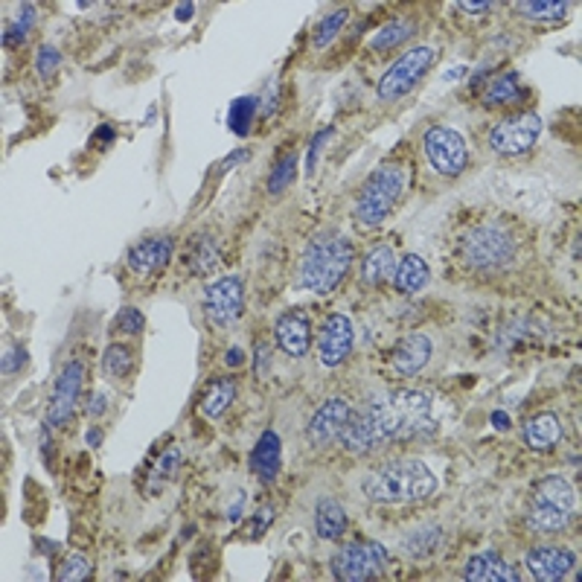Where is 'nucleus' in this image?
Listing matches in <instances>:
<instances>
[{
    "label": "nucleus",
    "instance_id": "nucleus-1",
    "mask_svg": "<svg viewBox=\"0 0 582 582\" xmlns=\"http://www.w3.org/2000/svg\"><path fill=\"white\" fill-rule=\"evenodd\" d=\"M396 437H408V425L394 408L390 396L367 399L359 411H350L347 423L338 432L341 449L350 454H370Z\"/></svg>",
    "mask_w": 582,
    "mask_h": 582
},
{
    "label": "nucleus",
    "instance_id": "nucleus-2",
    "mask_svg": "<svg viewBox=\"0 0 582 582\" xmlns=\"http://www.w3.org/2000/svg\"><path fill=\"white\" fill-rule=\"evenodd\" d=\"M437 475L423 460H390L361 480V492L373 504H416L434 496Z\"/></svg>",
    "mask_w": 582,
    "mask_h": 582
},
{
    "label": "nucleus",
    "instance_id": "nucleus-3",
    "mask_svg": "<svg viewBox=\"0 0 582 582\" xmlns=\"http://www.w3.org/2000/svg\"><path fill=\"white\" fill-rule=\"evenodd\" d=\"M352 259H356V248H352L347 236L318 233L314 239H309V245L300 257L297 286L303 291H312V295H329L347 277Z\"/></svg>",
    "mask_w": 582,
    "mask_h": 582
},
{
    "label": "nucleus",
    "instance_id": "nucleus-4",
    "mask_svg": "<svg viewBox=\"0 0 582 582\" xmlns=\"http://www.w3.org/2000/svg\"><path fill=\"white\" fill-rule=\"evenodd\" d=\"M405 186H408V172H405V167H399V163L378 167L361 186V196L356 201V219L367 227L382 224L390 216V210L396 207V201L402 198Z\"/></svg>",
    "mask_w": 582,
    "mask_h": 582
},
{
    "label": "nucleus",
    "instance_id": "nucleus-5",
    "mask_svg": "<svg viewBox=\"0 0 582 582\" xmlns=\"http://www.w3.org/2000/svg\"><path fill=\"white\" fill-rule=\"evenodd\" d=\"M460 254L475 271H501L515 257V239L501 224H480L466 233Z\"/></svg>",
    "mask_w": 582,
    "mask_h": 582
},
{
    "label": "nucleus",
    "instance_id": "nucleus-6",
    "mask_svg": "<svg viewBox=\"0 0 582 582\" xmlns=\"http://www.w3.org/2000/svg\"><path fill=\"white\" fill-rule=\"evenodd\" d=\"M434 59H437L434 47H414L405 56H399L394 61V68L378 79V99L382 103H396L405 94H411L420 85L423 76L432 70Z\"/></svg>",
    "mask_w": 582,
    "mask_h": 582
},
{
    "label": "nucleus",
    "instance_id": "nucleus-7",
    "mask_svg": "<svg viewBox=\"0 0 582 582\" xmlns=\"http://www.w3.org/2000/svg\"><path fill=\"white\" fill-rule=\"evenodd\" d=\"M387 550L376 541H350L332 556V577L341 582H367L385 571Z\"/></svg>",
    "mask_w": 582,
    "mask_h": 582
},
{
    "label": "nucleus",
    "instance_id": "nucleus-8",
    "mask_svg": "<svg viewBox=\"0 0 582 582\" xmlns=\"http://www.w3.org/2000/svg\"><path fill=\"white\" fill-rule=\"evenodd\" d=\"M541 134V117L533 111H522V114H513V117H504L501 123L492 125L489 132V149L496 155L504 158H515V155H524L536 146Z\"/></svg>",
    "mask_w": 582,
    "mask_h": 582
},
{
    "label": "nucleus",
    "instance_id": "nucleus-9",
    "mask_svg": "<svg viewBox=\"0 0 582 582\" xmlns=\"http://www.w3.org/2000/svg\"><path fill=\"white\" fill-rule=\"evenodd\" d=\"M423 149L428 163L442 175V178H458L463 175L466 163H469V151H466L463 137L449 129V125H434L423 137Z\"/></svg>",
    "mask_w": 582,
    "mask_h": 582
},
{
    "label": "nucleus",
    "instance_id": "nucleus-10",
    "mask_svg": "<svg viewBox=\"0 0 582 582\" xmlns=\"http://www.w3.org/2000/svg\"><path fill=\"white\" fill-rule=\"evenodd\" d=\"M82 382H85V361L79 359L68 361V367L56 378L53 396L47 402V428H65L70 423L76 399L82 394Z\"/></svg>",
    "mask_w": 582,
    "mask_h": 582
},
{
    "label": "nucleus",
    "instance_id": "nucleus-11",
    "mask_svg": "<svg viewBox=\"0 0 582 582\" xmlns=\"http://www.w3.org/2000/svg\"><path fill=\"white\" fill-rule=\"evenodd\" d=\"M245 309V286L239 277H222L205 295V312L213 326H233Z\"/></svg>",
    "mask_w": 582,
    "mask_h": 582
},
{
    "label": "nucleus",
    "instance_id": "nucleus-12",
    "mask_svg": "<svg viewBox=\"0 0 582 582\" xmlns=\"http://www.w3.org/2000/svg\"><path fill=\"white\" fill-rule=\"evenodd\" d=\"M352 352V323L347 314H329L318 338V356L323 367H341Z\"/></svg>",
    "mask_w": 582,
    "mask_h": 582
},
{
    "label": "nucleus",
    "instance_id": "nucleus-13",
    "mask_svg": "<svg viewBox=\"0 0 582 582\" xmlns=\"http://www.w3.org/2000/svg\"><path fill=\"white\" fill-rule=\"evenodd\" d=\"M577 556L574 550L559 545H536L527 553V571L539 582H559L574 571Z\"/></svg>",
    "mask_w": 582,
    "mask_h": 582
},
{
    "label": "nucleus",
    "instance_id": "nucleus-14",
    "mask_svg": "<svg viewBox=\"0 0 582 582\" xmlns=\"http://www.w3.org/2000/svg\"><path fill=\"white\" fill-rule=\"evenodd\" d=\"M274 338L280 350L291 359H303L312 347V323L306 318V312L288 309L283 312L274 323Z\"/></svg>",
    "mask_w": 582,
    "mask_h": 582
},
{
    "label": "nucleus",
    "instance_id": "nucleus-15",
    "mask_svg": "<svg viewBox=\"0 0 582 582\" xmlns=\"http://www.w3.org/2000/svg\"><path fill=\"white\" fill-rule=\"evenodd\" d=\"M350 411L352 408L344 399H326L321 408L312 414V420L306 425V442H309V446L323 449L332 440H338V432H341V425L347 423Z\"/></svg>",
    "mask_w": 582,
    "mask_h": 582
},
{
    "label": "nucleus",
    "instance_id": "nucleus-16",
    "mask_svg": "<svg viewBox=\"0 0 582 582\" xmlns=\"http://www.w3.org/2000/svg\"><path fill=\"white\" fill-rule=\"evenodd\" d=\"M574 513L559 507V504H553L548 498H541L533 492V498H530V507H527V527L533 530V533H545V536H556V533H565L568 524H571Z\"/></svg>",
    "mask_w": 582,
    "mask_h": 582
},
{
    "label": "nucleus",
    "instance_id": "nucleus-17",
    "mask_svg": "<svg viewBox=\"0 0 582 582\" xmlns=\"http://www.w3.org/2000/svg\"><path fill=\"white\" fill-rule=\"evenodd\" d=\"M250 469L254 475L262 480V484H271L280 475V466H283V442H280V434L277 432H265L257 446L250 449Z\"/></svg>",
    "mask_w": 582,
    "mask_h": 582
},
{
    "label": "nucleus",
    "instance_id": "nucleus-18",
    "mask_svg": "<svg viewBox=\"0 0 582 582\" xmlns=\"http://www.w3.org/2000/svg\"><path fill=\"white\" fill-rule=\"evenodd\" d=\"M432 352H434V347L428 335H423V332L405 335L394 350V367L402 376H416L428 361H432Z\"/></svg>",
    "mask_w": 582,
    "mask_h": 582
},
{
    "label": "nucleus",
    "instance_id": "nucleus-19",
    "mask_svg": "<svg viewBox=\"0 0 582 582\" xmlns=\"http://www.w3.org/2000/svg\"><path fill=\"white\" fill-rule=\"evenodd\" d=\"M172 259V239L169 236H155V239H143L129 250V265L141 274H151L167 268Z\"/></svg>",
    "mask_w": 582,
    "mask_h": 582
},
{
    "label": "nucleus",
    "instance_id": "nucleus-20",
    "mask_svg": "<svg viewBox=\"0 0 582 582\" xmlns=\"http://www.w3.org/2000/svg\"><path fill=\"white\" fill-rule=\"evenodd\" d=\"M463 579H469V582H515L518 571L513 565L504 562L496 550H484L466 562Z\"/></svg>",
    "mask_w": 582,
    "mask_h": 582
},
{
    "label": "nucleus",
    "instance_id": "nucleus-21",
    "mask_svg": "<svg viewBox=\"0 0 582 582\" xmlns=\"http://www.w3.org/2000/svg\"><path fill=\"white\" fill-rule=\"evenodd\" d=\"M562 440V425L553 414H536L524 423V442L533 451H548Z\"/></svg>",
    "mask_w": 582,
    "mask_h": 582
},
{
    "label": "nucleus",
    "instance_id": "nucleus-22",
    "mask_svg": "<svg viewBox=\"0 0 582 582\" xmlns=\"http://www.w3.org/2000/svg\"><path fill=\"white\" fill-rule=\"evenodd\" d=\"M314 530L323 541H338L347 533V513L335 498H321L314 507Z\"/></svg>",
    "mask_w": 582,
    "mask_h": 582
},
{
    "label": "nucleus",
    "instance_id": "nucleus-23",
    "mask_svg": "<svg viewBox=\"0 0 582 582\" xmlns=\"http://www.w3.org/2000/svg\"><path fill=\"white\" fill-rule=\"evenodd\" d=\"M432 280V271H428V265L423 257L416 254H408L394 271V286L399 295H416V291H423Z\"/></svg>",
    "mask_w": 582,
    "mask_h": 582
},
{
    "label": "nucleus",
    "instance_id": "nucleus-24",
    "mask_svg": "<svg viewBox=\"0 0 582 582\" xmlns=\"http://www.w3.org/2000/svg\"><path fill=\"white\" fill-rule=\"evenodd\" d=\"M524 96V87H522V76L515 70L498 76V79H492L487 94H484V105L487 108H498V105H507V103H518V99Z\"/></svg>",
    "mask_w": 582,
    "mask_h": 582
},
{
    "label": "nucleus",
    "instance_id": "nucleus-25",
    "mask_svg": "<svg viewBox=\"0 0 582 582\" xmlns=\"http://www.w3.org/2000/svg\"><path fill=\"white\" fill-rule=\"evenodd\" d=\"M396 271V262H394V248L390 245H378L373 248L370 254L364 259V283L370 286H382L387 283L390 277Z\"/></svg>",
    "mask_w": 582,
    "mask_h": 582
},
{
    "label": "nucleus",
    "instance_id": "nucleus-26",
    "mask_svg": "<svg viewBox=\"0 0 582 582\" xmlns=\"http://www.w3.org/2000/svg\"><path fill=\"white\" fill-rule=\"evenodd\" d=\"M233 396H236V382H233V378H219V382L210 385L205 399H201V414H205L207 420H219V416L231 408Z\"/></svg>",
    "mask_w": 582,
    "mask_h": 582
},
{
    "label": "nucleus",
    "instance_id": "nucleus-27",
    "mask_svg": "<svg viewBox=\"0 0 582 582\" xmlns=\"http://www.w3.org/2000/svg\"><path fill=\"white\" fill-rule=\"evenodd\" d=\"M414 30H416L414 21H405V18L390 21V23H385V27L370 38V47L376 50V53H387V50H394V47L408 41V38L414 35Z\"/></svg>",
    "mask_w": 582,
    "mask_h": 582
},
{
    "label": "nucleus",
    "instance_id": "nucleus-28",
    "mask_svg": "<svg viewBox=\"0 0 582 582\" xmlns=\"http://www.w3.org/2000/svg\"><path fill=\"white\" fill-rule=\"evenodd\" d=\"M254 114H257V96L236 99L231 111H227V125L233 129V134H248L250 125H254Z\"/></svg>",
    "mask_w": 582,
    "mask_h": 582
},
{
    "label": "nucleus",
    "instance_id": "nucleus-29",
    "mask_svg": "<svg viewBox=\"0 0 582 582\" xmlns=\"http://www.w3.org/2000/svg\"><path fill=\"white\" fill-rule=\"evenodd\" d=\"M515 12L533 21H559L571 12V4H565V0H559V4H533V0H527V4H515Z\"/></svg>",
    "mask_w": 582,
    "mask_h": 582
},
{
    "label": "nucleus",
    "instance_id": "nucleus-30",
    "mask_svg": "<svg viewBox=\"0 0 582 582\" xmlns=\"http://www.w3.org/2000/svg\"><path fill=\"white\" fill-rule=\"evenodd\" d=\"M132 361H134V356H132L129 347L111 344V347L103 352V373L111 376V378H123V376H129Z\"/></svg>",
    "mask_w": 582,
    "mask_h": 582
},
{
    "label": "nucleus",
    "instance_id": "nucleus-31",
    "mask_svg": "<svg viewBox=\"0 0 582 582\" xmlns=\"http://www.w3.org/2000/svg\"><path fill=\"white\" fill-rule=\"evenodd\" d=\"M295 169H297V155H295V151H288V155H283L280 160H277L274 172L268 175V193L280 196L283 189L295 181Z\"/></svg>",
    "mask_w": 582,
    "mask_h": 582
},
{
    "label": "nucleus",
    "instance_id": "nucleus-32",
    "mask_svg": "<svg viewBox=\"0 0 582 582\" xmlns=\"http://www.w3.org/2000/svg\"><path fill=\"white\" fill-rule=\"evenodd\" d=\"M350 12L347 9H338V12H329L326 18L318 21V27H314V47H326L329 41H335V35L341 32V27L347 23Z\"/></svg>",
    "mask_w": 582,
    "mask_h": 582
},
{
    "label": "nucleus",
    "instance_id": "nucleus-33",
    "mask_svg": "<svg viewBox=\"0 0 582 582\" xmlns=\"http://www.w3.org/2000/svg\"><path fill=\"white\" fill-rule=\"evenodd\" d=\"M35 21H38V9L35 6H21V15L15 21V27H6V32H4V44L6 47H18L23 38L30 35V30L35 27Z\"/></svg>",
    "mask_w": 582,
    "mask_h": 582
},
{
    "label": "nucleus",
    "instance_id": "nucleus-34",
    "mask_svg": "<svg viewBox=\"0 0 582 582\" xmlns=\"http://www.w3.org/2000/svg\"><path fill=\"white\" fill-rule=\"evenodd\" d=\"M437 541H440V530L428 524V527L416 530V533H411L408 539H405V553L425 556V553H432L437 548Z\"/></svg>",
    "mask_w": 582,
    "mask_h": 582
},
{
    "label": "nucleus",
    "instance_id": "nucleus-35",
    "mask_svg": "<svg viewBox=\"0 0 582 582\" xmlns=\"http://www.w3.org/2000/svg\"><path fill=\"white\" fill-rule=\"evenodd\" d=\"M35 68H38V76H41V79H53L56 70L61 68V53L53 44H41L35 53Z\"/></svg>",
    "mask_w": 582,
    "mask_h": 582
},
{
    "label": "nucleus",
    "instance_id": "nucleus-36",
    "mask_svg": "<svg viewBox=\"0 0 582 582\" xmlns=\"http://www.w3.org/2000/svg\"><path fill=\"white\" fill-rule=\"evenodd\" d=\"M59 579L61 582H73V579H91V562L85 559V556H68L65 562L59 568Z\"/></svg>",
    "mask_w": 582,
    "mask_h": 582
},
{
    "label": "nucleus",
    "instance_id": "nucleus-37",
    "mask_svg": "<svg viewBox=\"0 0 582 582\" xmlns=\"http://www.w3.org/2000/svg\"><path fill=\"white\" fill-rule=\"evenodd\" d=\"M143 326H146V318L141 314V309H134V306L120 309V314H117V329H120L123 335H141Z\"/></svg>",
    "mask_w": 582,
    "mask_h": 582
},
{
    "label": "nucleus",
    "instance_id": "nucleus-38",
    "mask_svg": "<svg viewBox=\"0 0 582 582\" xmlns=\"http://www.w3.org/2000/svg\"><path fill=\"white\" fill-rule=\"evenodd\" d=\"M268 370H271V344L259 338L254 344V373H257V378H265Z\"/></svg>",
    "mask_w": 582,
    "mask_h": 582
},
{
    "label": "nucleus",
    "instance_id": "nucleus-39",
    "mask_svg": "<svg viewBox=\"0 0 582 582\" xmlns=\"http://www.w3.org/2000/svg\"><path fill=\"white\" fill-rule=\"evenodd\" d=\"M23 361H27V350L23 347H15V350H6V356H4V376H12V373H18Z\"/></svg>",
    "mask_w": 582,
    "mask_h": 582
},
{
    "label": "nucleus",
    "instance_id": "nucleus-40",
    "mask_svg": "<svg viewBox=\"0 0 582 582\" xmlns=\"http://www.w3.org/2000/svg\"><path fill=\"white\" fill-rule=\"evenodd\" d=\"M329 137H332V129H323V132L312 141V146H309V163H306V169H309V172L314 169V160H318L321 149H323V143L329 141Z\"/></svg>",
    "mask_w": 582,
    "mask_h": 582
},
{
    "label": "nucleus",
    "instance_id": "nucleus-41",
    "mask_svg": "<svg viewBox=\"0 0 582 582\" xmlns=\"http://www.w3.org/2000/svg\"><path fill=\"white\" fill-rule=\"evenodd\" d=\"M178 460H181V451L178 449H172V451H167L163 454V460L158 463V477L163 480L169 472H172V466H178Z\"/></svg>",
    "mask_w": 582,
    "mask_h": 582
},
{
    "label": "nucleus",
    "instance_id": "nucleus-42",
    "mask_svg": "<svg viewBox=\"0 0 582 582\" xmlns=\"http://www.w3.org/2000/svg\"><path fill=\"white\" fill-rule=\"evenodd\" d=\"M105 411H108V396L105 394H94L91 405H87V414H91V416H103Z\"/></svg>",
    "mask_w": 582,
    "mask_h": 582
},
{
    "label": "nucleus",
    "instance_id": "nucleus-43",
    "mask_svg": "<svg viewBox=\"0 0 582 582\" xmlns=\"http://www.w3.org/2000/svg\"><path fill=\"white\" fill-rule=\"evenodd\" d=\"M271 518H274V513H271L268 507H265V510H262V513H259V515L254 518V524H257V527H254V533H250V536H254V539H259V536L265 533V527L271 524Z\"/></svg>",
    "mask_w": 582,
    "mask_h": 582
},
{
    "label": "nucleus",
    "instance_id": "nucleus-44",
    "mask_svg": "<svg viewBox=\"0 0 582 582\" xmlns=\"http://www.w3.org/2000/svg\"><path fill=\"white\" fill-rule=\"evenodd\" d=\"M492 6H496V4H487V0H484V4H469V0H460V4H458V9L469 12V15H484V12H489Z\"/></svg>",
    "mask_w": 582,
    "mask_h": 582
},
{
    "label": "nucleus",
    "instance_id": "nucleus-45",
    "mask_svg": "<svg viewBox=\"0 0 582 582\" xmlns=\"http://www.w3.org/2000/svg\"><path fill=\"white\" fill-rule=\"evenodd\" d=\"M245 160H250V151H248V149H236L233 155L222 163V172H224V169H231V167H236V163H245Z\"/></svg>",
    "mask_w": 582,
    "mask_h": 582
},
{
    "label": "nucleus",
    "instance_id": "nucleus-46",
    "mask_svg": "<svg viewBox=\"0 0 582 582\" xmlns=\"http://www.w3.org/2000/svg\"><path fill=\"white\" fill-rule=\"evenodd\" d=\"M242 361H245V352H242V350H239V347L227 350V367H239Z\"/></svg>",
    "mask_w": 582,
    "mask_h": 582
},
{
    "label": "nucleus",
    "instance_id": "nucleus-47",
    "mask_svg": "<svg viewBox=\"0 0 582 582\" xmlns=\"http://www.w3.org/2000/svg\"><path fill=\"white\" fill-rule=\"evenodd\" d=\"M492 425L501 428V432H507V428H510V416L504 414V411H496V414H492Z\"/></svg>",
    "mask_w": 582,
    "mask_h": 582
},
{
    "label": "nucleus",
    "instance_id": "nucleus-48",
    "mask_svg": "<svg viewBox=\"0 0 582 582\" xmlns=\"http://www.w3.org/2000/svg\"><path fill=\"white\" fill-rule=\"evenodd\" d=\"M193 9H196L193 4H181L178 9H175V18H178V21H189V18H193Z\"/></svg>",
    "mask_w": 582,
    "mask_h": 582
},
{
    "label": "nucleus",
    "instance_id": "nucleus-49",
    "mask_svg": "<svg viewBox=\"0 0 582 582\" xmlns=\"http://www.w3.org/2000/svg\"><path fill=\"white\" fill-rule=\"evenodd\" d=\"M99 442H103V432H99V428H91V432H87V446H99Z\"/></svg>",
    "mask_w": 582,
    "mask_h": 582
},
{
    "label": "nucleus",
    "instance_id": "nucleus-50",
    "mask_svg": "<svg viewBox=\"0 0 582 582\" xmlns=\"http://www.w3.org/2000/svg\"><path fill=\"white\" fill-rule=\"evenodd\" d=\"M242 504H245V496H239V498H236V504L231 507V513H227V515H231V522H239V513H242Z\"/></svg>",
    "mask_w": 582,
    "mask_h": 582
}]
</instances>
